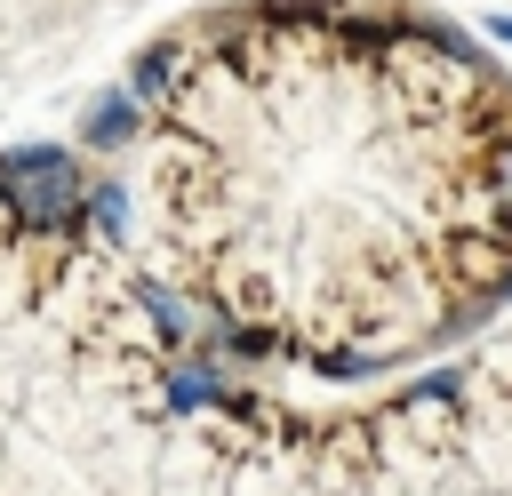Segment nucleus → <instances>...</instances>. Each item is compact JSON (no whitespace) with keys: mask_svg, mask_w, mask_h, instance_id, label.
<instances>
[{"mask_svg":"<svg viewBox=\"0 0 512 496\" xmlns=\"http://www.w3.org/2000/svg\"><path fill=\"white\" fill-rule=\"evenodd\" d=\"M160 384H168V408H176V416H200V408H224V400H232L208 352H192V360H168V376H160Z\"/></svg>","mask_w":512,"mask_h":496,"instance_id":"obj_3","label":"nucleus"},{"mask_svg":"<svg viewBox=\"0 0 512 496\" xmlns=\"http://www.w3.org/2000/svg\"><path fill=\"white\" fill-rule=\"evenodd\" d=\"M488 176H496V200H512V144L496 152V168H488Z\"/></svg>","mask_w":512,"mask_h":496,"instance_id":"obj_6","label":"nucleus"},{"mask_svg":"<svg viewBox=\"0 0 512 496\" xmlns=\"http://www.w3.org/2000/svg\"><path fill=\"white\" fill-rule=\"evenodd\" d=\"M64 160H72V144H8V152H0V184H24V176L64 168Z\"/></svg>","mask_w":512,"mask_h":496,"instance_id":"obj_5","label":"nucleus"},{"mask_svg":"<svg viewBox=\"0 0 512 496\" xmlns=\"http://www.w3.org/2000/svg\"><path fill=\"white\" fill-rule=\"evenodd\" d=\"M488 32H496V40H504V48H512V16H488Z\"/></svg>","mask_w":512,"mask_h":496,"instance_id":"obj_7","label":"nucleus"},{"mask_svg":"<svg viewBox=\"0 0 512 496\" xmlns=\"http://www.w3.org/2000/svg\"><path fill=\"white\" fill-rule=\"evenodd\" d=\"M200 80V48H192V32H168V40H152L136 64H128V96L152 112V104H168L176 112V96Z\"/></svg>","mask_w":512,"mask_h":496,"instance_id":"obj_1","label":"nucleus"},{"mask_svg":"<svg viewBox=\"0 0 512 496\" xmlns=\"http://www.w3.org/2000/svg\"><path fill=\"white\" fill-rule=\"evenodd\" d=\"M136 136H144V104L128 96V80L104 88V96H88V112H80V144L88 152H128Z\"/></svg>","mask_w":512,"mask_h":496,"instance_id":"obj_2","label":"nucleus"},{"mask_svg":"<svg viewBox=\"0 0 512 496\" xmlns=\"http://www.w3.org/2000/svg\"><path fill=\"white\" fill-rule=\"evenodd\" d=\"M128 224H136L128 184H88V232H96L104 248H128Z\"/></svg>","mask_w":512,"mask_h":496,"instance_id":"obj_4","label":"nucleus"}]
</instances>
